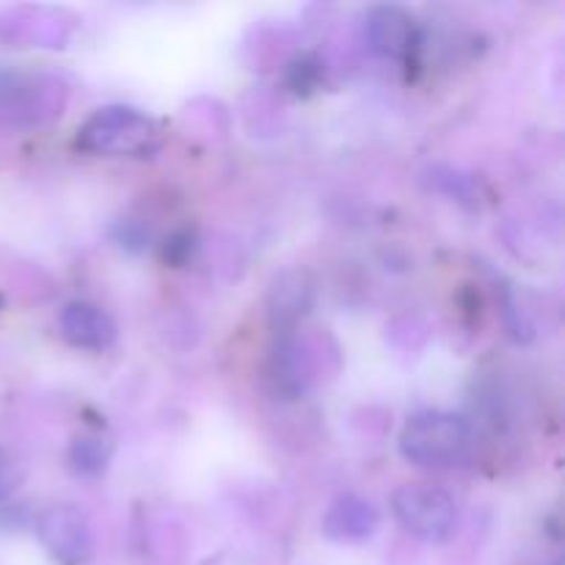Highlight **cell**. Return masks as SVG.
Listing matches in <instances>:
<instances>
[{"instance_id":"cell-1","label":"cell","mask_w":565,"mask_h":565,"mask_svg":"<svg viewBox=\"0 0 565 565\" xmlns=\"http://www.w3.org/2000/svg\"><path fill=\"white\" fill-rule=\"evenodd\" d=\"M475 445V428L469 419L452 412H419L403 425L401 439V456L408 463L419 469H430V472H447V469H458L472 458Z\"/></svg>"},{"instance_id":"cell-2","label":"cell","mask_w":565,"mask_h":565,"mask_svg":"<svg viewBox=\"0 0 565 565\" xmlns=\"http://www.w3.org/2000/svg\"><path fill=\"white\" fill-rule=\"evenodd\" d=\"M160 130L154 119L130 105H108L88 116L77 130V147L88 154L121 158L143 154L158 143Z\"/></svg>"},{"instance_id":"cell-3","label":"cell","mask_w":565,"mask_h":565,"mask_svg":"<svg viewBox=\"0 0 565 565\" xmlns=\"http://www.w3.org/2000/svg\"><path fill=\"white\" fill-rule=\"evenodd\" d=\"M392 516L412 539L445 544L458 530V502L439 486L406 483L392 494Z\"/></svg>"},{"instance_id":"cell-4","label":"cell","mask_w":565,"mask_h":565,"mask_svg":"<svg viewBox=\"0 0 565 565\" xmlns=\"http://www.w3.org/2000/svg\"><path fill=\"white\" fill-rule=\"evenodd\" d=\"M36 535L55 565H86L94 555V533L75 505H53L39 516Z\"/></svg>"},{"instance_id":"cell-5","label":"cell","mask_w":565,"mask_h":565,"mask_svg":"<svg viewBox=\"0 0 565 565\" xmlns=\"http://www.w3.org/2000/svg\"><path fill=\"white\" fill-rule=\"evenodd\" d=\"M315 307V279L303 268H287L274 276L265 296V312L274 334H292Z\"/></svg>"},{"instance_id":"cell-6","label":"cell","mask_w":565,"mask_h":565,"mask_svg":"<svg viewBox=\"0 0 565 565\" xmlns=\"http://www.w3.org/2000/svg\"><path fill=\"white\" fill-rule=\"evenodd\" d=\"M315 381L312 356L307 348L298 342L296 331L292 334L276 337L270 348L268 364H265V384L276 401H298L307 395V390Z\"/></svg>"},{"instance_id":"cell-7","label":"cell","mask_w":565,"mask_h":565,"mask_svg":"<svg viewBox=\"0 0 565 565\" xmlns=\"http://www.w3.org/2000/svg\"><path fill=\"white\" fill-rule=\"evenodd\" d=\"M367 42L373 53L390 61H412L423 47V33L412 11L403 6H375L367 14Z\"/></svg>"},{"instance_id":"cell-8","label":"cell","mask_w":565,"mask_h":565,"mask_svg":"<svg viewBox=\"0 0 565 565\" xmlns=\"http://www.w3.org/2000/svg\"><path fill=\"white\" fill-rule=\"evenodd\" d=\"M58 331L66 345L88 353L108 351V348L116 345V337H119L116 320L103 307L88 301L66 303L58 315Z\"/></svg>"},{"instance_id":"cell-9","label":"cell","mask_w":565,"mask_h":565,"mask_svg":"<svg viewBox=\"0 0 565 565\" xmlns=\"http://www.w3.org/2000/svg\"><path fill=\"white\" fill-rule=\"evenodd\" d=\"M381 527V516L373 502L356 494H342L326 511L320 530L334 544H364L373 539Z\"/></svg>"},{"instance_id":"cell-10","label":"cell","mask_w":565,"mask_h":565,"mask_svg":"<svg viewBox=\"0 0 565 565\" xmlns=\"http://www.w3.org/2000/svg\"><path fill=\"white\" fill-rule=\"evenodd\" d=\"M114 458V441L103 434H81L70 445V467L86 478H99Z\"/></svg>"},{"instance_id":"cell-11","label":"cell","mask_w":565,"mask_h":565,"mask_svg":"<svg viewBox=\"0 0 565 565\" xmlns=\"http://www.w3.org/2000/svg\"><path fill=\"white\" fill-rule=\"evenodd\" d=\"M320 83V61L315 55H298L287 66V86L292 94H312Z\"/></svg>"},{"instance_id":"cell-12","label":"cell","mask_w":565,"mask_h":565,"mask_svg":"<svg viewBox=\"0 0 565 565\" xmlns=\"http://www.w3.org/2000/svg\"><path fill=\"white\" fill-rule=\"evenodd\" d=\"M193 248H196V235L191 230H177L163 241L160 257L169 265H174V268H180V265H185L193 257Z\"/></svg>"},{"instance_id":"cell-13","label":"cell","mask_w":565,"mask_h":565,"mask_svg":"<svg viewBox=\"0 0 565 565\" xmlns=\"http://www.w3.org/2000/svg\"><path fill=\"white\" fill-rule=\"evenodd\" d=\"M17 489V475L14 469L9 467V461H0V502Z\"/></svg>"}]
</instances>
